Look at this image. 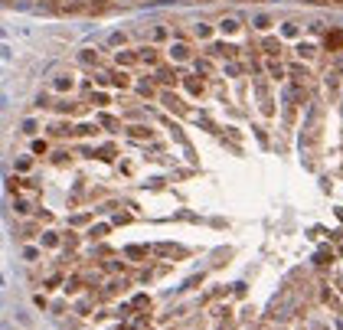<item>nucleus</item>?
I'll list each match as a JSON object with an SVG mask.
<instances>
[{
    "label": "nucleus",
    "mask_w": 343,
    "mask_h": 330,
    "mask_svg": "<svg viewBox=\"0 0 343 330\" xmlns=\"http://www.w3.org/2000/svg\"><path fill=\"white\" fill-rule=\"evenodd\" d=\"M297 52H301L304 59H314V56H317V52H314V46H311V43H304V46H297Z\"/></svg>",
    "instance_id": "11"
},
{
    "label": "nucleus",
    "mask_w": 343,
    "mask_h": 330,
    "mask_svg": "<svg viewBox=\"0 0 343 330\" xmlns=\"http://www.w3.org/2000/svg\"><path fill=\"white\" fill-rule=\"evenodd\" d=\"M85 62V66H95V62H98V56H95V49H82V56H78Z\"/></svg>",
    "instance_id": "8"
},
{
    "label": "nucleus",
    "mask_w": 343,
    "mask_h": 330,
    "mask_svg": "<svg viewBox=\"0 0 343 330\" xmlns=\"http://www.w3.org/2000/svg\"><path fill=\"white\" fill-rule=\"evenodd\" d=\"M193 33H196V36H206L209 26H206V23H196V26H193Z\"/></svg>",
    "instance_id": "15"
},
{
    "label": "nucleus",
    "mask_w": 343,
    "mask_h": 330,
    "mask_svg": "<svg viewBox=\"0 0 343 330\" xmlns=\"http://www.w3.org/2000/svg\"><path fill=\"white\" fill-rule=\"evenodd\" d=\"M219 30H223V33H226V36H235V33H239V30H242V23H239V20H235V16H226V20H223V23H219Z\"/></svg>",
    "instance_id": "2"
},
{
    "label": "nucleus",
    "mask_w": 343,
    "mask_h": 330,
    "mask_svg": "<svg viewBox=\"0 0 343 330\" xmlns=\"http://www.w3.org/2000/svg\"><path fill=\"white\" fill-rule=\"evenodd\" d=\"M255 26H258V30H268V26H271V16H265V13L255 16Z\"/></svg>",
    "instance_id": "12"
},
{
    "label": "nucleus",
    "mask_w": 343,
    "mask_h": 330,
    "mask_svg": "<svg viewBox=\"0 0 343 330\" xmlns=\"http://www.w3.org/2000/svg\"><path fill=\"white\" fill-rule=\"evenodd\" d=\"M56 85H59V88H72V75H69V72H66V75H59V82H56Z\"/></svg>",
    "instance_id": "14"
},
{
    "label": "nucleus",
    "mask_w": 343,
    "mask_h": 330,
    "mask_svg": "<svg viewBox=\"0 0 343 330\" xmlns=\"http://www.w3.org/2000/svg\"><path fill=\"white\" fill-rule=\"evenodd\" d=\"M281 33H285V36H297V23H291V20H288L285 26H281Z\"/></svg>",
    "instance_id": "13"
},
{
    "label": "nucleus",
    "mask_w": 343,
    "mask_h": 330,
    "mask_svg": "<svg viewBox=\"0 0 343 330\" xmlns=\"http://www.w3.org/2000/svg\"><path fill=\"white\" fill-rule=\"evenodd\" d=\"M157 79H160V82H177V72H173V69H157Z\"/></svg>",
    "instance_id": "7"
},
{
    "label": "nucleus",
    "mask_w": 343,
    "mask_h": 330,
    "mask_svg": "<svg viewBox=\"0 0 343 330\" xmlns=\"http://www.w3.org/2000/svg\"><path fill=\"white\" fill-rule=\"evenodd\" d=\"M261 49H265L268 56H278V52H281V43L278 40H265V43H261Z\"/></svg>",
    "instance_id": "5"
},
{
    "label": "nucleus",
    "mask_w": 343,
    "mask_h": 330,
    "mask_svg": "<svg viewBox=\"0 0 343 330\" xmlns=\"http://www.w3.org/2000/svg\"><path fill=\"white\" fill-rule=\"evenodd\" d=\"M327 46H330V49L343 46V30H333V33H330V36H327Z\"/></svg>",
    "instance_id": "6"
},
{
    "label": "nucleus",
    "mask_w": 343,
    "mask_h": 330,
    "mask_svg": "<svg viewBox=\"0 0 343 330\" xmlns=\"http://www.w3.org/2000/svg\"><path fill=\"white\" fill-rule=\"evenodd\" d=\"M114 59H118L121 66H131V62L137 59V52H131V49H121V52H118V56H114Z\"/></svg>",
    "instance_id": "4"
},
{
    "label": "nucleus",
    "mask_w": 343,
    "mask_h": 330,
    "mask_svg": "<svg viewBox=\"0 0 343 330\" xmlns=\"http://www.w3.org/2000/svg\"><path fill=\"white\" fill-rule=\"evenodd\" d=\"M291 79H294V82H301V79H307V69H304V66H291Z\"/></svg>",
    "instance_id": "10"
},
{
    "label": "nucleus",
    "mask_w": 343,
    "mask_h": 330,
    "mask_svg": "<svg viewBox=\"0 0 343 330\" xmlns=\"http://www.w3.org/2000/svg\"><path fill=\"white\" fill-rule=\"evenodd\" d=\"M137 62H147V66H157V49H154V46H140V49H137Z\"/></svg>",
    "instance_id": "1"
},
{
    "label": "nucleus",
    "mask_w": 343,
    "mask_h": 330,
    "mask_svg": "<svg viewBox=\"0 0 343 330\" xmlns=\"http://www.w3.org/2000/svg\"><path fill=\"white\" fill-rule=\"evenodd\" d=\"M85 4H89V0H63V7H66V10H82Z\"/></svg>",
    "instance_id": "9"
},
{
    "label": "nucleus",
    "mask_w": 343,
    "mask_h": 330,
    "mask_svg": "<svg viewBox=\"0 0 343 330\" xmlns=\"http://www.w3.org/2000/svg\"><path fill=\"white\" fill-rule=\"evenodd\" d=\"M170 59H173V62H187V59H190V46H183V43L170 46Z\"/></svg>",
    "instance_id": "3"
}]
</instances>
